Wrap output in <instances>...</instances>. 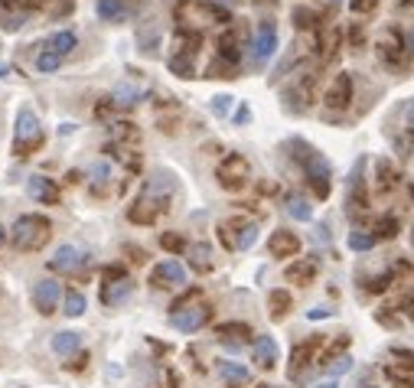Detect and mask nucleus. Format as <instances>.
Returning a JSON list of instances; mask_svg holds the SVG:
<instances>
[{"instance_id": "nucleus-6", "label": "nucleus", "mask_w": 414, "mask_h": 388, "mask_svg": "<svg viewBox=\"0 0 414 388\" xmlns=\"http://www.w3.org/2000/svg\"><path fill=\"white\" fill-rule=\"evenodd\" d=\"M215 177H219V186L222 189H242V186L248 183V177H252V167H248V160L242 157V153H228L225 160L219 163V170H215Z\"/></svg>"}, {"instance_id": "nucleus-10", "label": "nucleus", "mask_w": 414, "mask_h": 388, "mask_svg": "<svg viewBox=\"0 0 414 388\" xmlns=\"http://www.w3.org/2000/svg\"><path fill=\"white\" fill-rule=\"evenodd\" d=\"M59 294H62V287L59 281H40V284L33 287V307L42 313V317H49V313H56V307H59Z\"/></svg>"}, {"instance_id": "nucleus-27", "label": "nucleus", "mask_w": 414, "mask_h": 388, "mask_svg": "<svg viewBox=\"0 0 414 388\" xmlns=\"http://www.w3.org/2000/svg\"><path fill=\"white\" fill-rule=\"evenodd\" d=\"M137 102H141V88H134V85H118L111 92V105H118V108H134Z\"/></svg>"}, {"instance_id": "nucleus-50", "label": "nucleus", "mask_w": 414, "mask_h": 388, "mask_svg": "<svg viewBox=\"0 0 414 388\" xmlns=\"http://www.w3.org/2000/svg\"><path fill=\"white\" fill-rule=\"evenodd\" d=\"M411 242H414V232H411Z\"/></svg>"}, {"instance_id": "nucleus-11", "label": "nucleus", "mask_w": 414, "mask_h": 388, "mask_svg": "<svg viewBox=\"0 0 414 388\" xmlns=\"http://www.w3.org/2000/svg\"><path fill=\"white\" fill-rule=\"evenodd\" d=\"M173 329L179 333H196V329H203L209 323V307H189V310H173L170 317Z\"/></svg>"}, {"instance_id": "nucleus-18", "label": "nucleus", "mask_w": 414, "mask_h": 388, "mask_svg": "<svg viewBox=\"0 0 414 388\" xmlns=\"http://www.w3.org/2000/svg\"><path fill=\"white\" fill-rule=\"evenodd\" d=\"M313 85H317V76L313 72H304V76L297 78V85H290L288 92H284V98L288 102H300V111H307V105H310V98H313Z\"/></svg>"}, {"instance_id": "nucleus-44", "label": "nucleus", "mask_w": 414, "mask_h": 388, "mask_svg": "<svg viewBox=\"0 0 414 388\" xmlns=\"http://www.w3.org/2000/svg\"><path fill=\"white\" fill-rule=\"evenodd\" d=\"M330 307H317V310H310V313H307V317H310V320H323V317H330Z\"/></svg>"}, {"instance_id": "nucleus-7", "label": "nucleus", "mask_w": 414, "mask_h": 388, "mask_svg": "<svg viewBox=\"0 0 414 388\" xmlns=\"http://www.w3.org/2000/svg\"><path fill=\"white\" fill-rule=\"evenodd\" d=\"M375 46H379V59L385 62L389 69H398V66H401L408 42H405V36H401V30H398V26H385Z\"/></svg>"}, {"instance_id": "nucleus-39", "label": "nucleus", "mask_w": 414, "mask_h": 388, "mask_svg": "<svg viewBox=\"0 0 414 388\" xmlns=\"http://www.w3.org/2000/svg\"><path fill=\"white\" fill-rule=\"evenodd\" d=\"M294 23L300 26V30H310V26L317 23V13H313V10H304V7H297V10H294Z\"/></svg>"}, {"instance_id": "nucleus-4", "label": "nucleus", "mask_w": 414, "mask_h": 388, "mask_svg": "<svg viewBox=\"0 0 414 388\" xmlns=\"http://www.w3.org/2000/svg\"><path fill=\"white\" fill-rule=\"evenodd\" d=\"M42 143V127L40 118H36L33 108H20L17 111V131H13V153L17 157H26V153Z\"/></svg>"}, {"instance_id": "nucleus-8", "label": "nucleus", "mask_w": 414, "mask_h": 388, "mask_svg": "<svg viewBox=\"0 0 414 388\" xmlns=\"http://www.w3.org/2000/svg\"><path fill=\"white\" fill-rule=\"evenodd\" d=\"M349 102H353V76H349V72H339V76L333 78V85L326 88V98H323V105H326V118L336 114V111H346Z\"/></svg>"}, {"instance_id": "nucleus-9", "label": "nucleus", "mask_w": 414, "mask_h": 388, "mask_svg": "<svg viewBox=\"0 0 414 388\" xmlns=\"http://www.w3.org/2000/svg\"><path fill=\"white\" fill-rule=\"evenodd\" d=\"M274 49H278V26L271 23V20H264V23L258 26V33H254V42H252L254 62H258V66L268 62L271 56H274Z\"/></svg>"}, {"instance_id": "nucleus-14", "label": "nucleus", "mask_w": 414, "mask_h": 388, "mask_svg": "<svg viewBox=\"0 0 414 388\" xmlns=\"http://www.w3.org/2000/svg\"><path fill=\"white\" fill-rule=\"evenodd\" d=\"M268 252L274 254V258H294V254L300 252V238H297L294 232H288V228H278V232L268 238Z\"/></svg>"}, {"instance_id": "nucleus-32", "label": "nucleus", "mask_w": 414, "mask_h": 388, "mask_svg": "<svg viewBox=\"0 0 414 388\" xmlns=\"http://www.w3.org/2000/svg\"><path fill=\"white\" fill-rule=\"evenodd\" d=\"M375 170H379V186H382V189H391V186H395V180H398L395 167H391L389 160H379V163H375Z\"/></svg>"}, {"instance_id": "nucleus-24", "label": "nucleus", "mask_w": 414, "mask_h": 388, "mask_svg": "<svg viewBox=\"0 0 414 388\" xmlns=\"http://www.w3.org/2000/svg\"><path fill=\"white\" fill-rule=\"evenodd\" d=\"M78 264V248L76 245H62L59 252L49 258V268L59 271V274H66V271H72Z\"/></svg>"}, {"instance_id": "nucleus-49", "label": "nucleus", "mask_w": 414, "mask_h": 388, "mask_svg": "<svg viewBox=\"0 0 414 388\" xmlns=\"http://www.w3.org/2000/svg\"><path fill=\"white\" fill-rule=\"evenodd\" d=\"M258 388H271V385H258Z\"/></svg>"}, {"instance_id": "nucleus-37", "label": "nucleus", "mask_w": 414, "mask_h": 388, "mask_svg": "<svg viewBox=\"0 0 414 388\" xmlns=\"http://www.w3.org/2000/svg\"><path fill=\"white\" fill-rule=\"evenodd\" d=\"M23 23H26V13H4V20H0V30H4V33H17Z\"/></svg>"}, {"instance_id": "nucleus-30", "label": "nucleus", "mask_w": 414, "mask_h": 388, "mask_svg": "<svg viewBox=\"0 0 414 388\" xmlns=\"http://www.w3.org/2000/svg\"><path fill=\"white\" fill-rule=\"evenodd\" d=\"M288 212H290V216H294L297 222H310V216H313L310 203H307L304 196H290V203H288Z\"/></svg>"}, {"instance_id": "nucleus-5", "label": "nucleus", "mask_w": 414, "mask_h": 388, "mask_svg": "<svg viewBox=\"0 0 414 388\" xmlns=\"http://www.w3.org/2000/svg\"><path fill=\"white\" fill-rule=\"evenodd\" d=\"M300 151H304V153H297V160L304 163L307 180H310L313 193L320 196V199H326V196H330V163L323 160L317 151H310L307 143H300Z\"/></svg>"}, {"instance_id": "nucleus-2", "label": "nucleus", "mask_w": 414, "mask_h": 388, "mask_svg": "<svg viewBox=\"0 0 414 388\" xmlns=\"http://www.w3.org/2000/svg\"><path fill=\"white\" fill-rule=\"evenodd\" d=\"M177 20L183 30L193 26L199 33V26H209V23H232L228 10L215 0H179L177 4Z\"/></svg>"}, {"instance_id": "nucleus-22", "label": "nucleus", "mask_w": 414, "mask_h": 388, "mask_svg": "<svg viewBox=\"0 0 414 388\" xmlns=\"http://www.w3.org/2000/svg\"><path fill=\"white\" fill-rule=\"evenodd\" d=\"M187 254H189V268H196V271H212V245H206V242H196V245H189L187 248Z\"/></svg>"}, {"instance_id": "nucleus-34", "label": "nucleus", "mask_w": 414, "mask_h": 388, "mask_svg": "<svg viewBox=\"0 0 414 388\" xmlns=\"http://www.w3.org/2000/svg\"><path fill=\"white\" fill-rule=\"evenodd\" d=\"M160 245L163 248H167V252H187V238H183V235H177V232H163V235H160Z\"/></svg>"}, {"instance_id": "nucleus-31", "label": "nucleus", "mask_w": 414, "mask_h": 388, "mask_svg": "<svg viewBox=\"0 0 414 388\" xmlns=\"http://www.w3.org/2000/svg\"><path fill=\"white\" fill-rule=\"evenodd\" d=\"M268 300H271V313H274V317H284V313H288L290 294H284V290H271Z\"/></svg>"}, {"instance_id": "nucleus-15", "label": "nucleus", "mask_w": 414, "mask_h": 388, "mask_svg": "<svg viewBox=\"0 0 414 388\" xmlns=\"http://www.w3.org/2000/svg\"><path fill=\"white\" fill-rule=\"evenodd\" d=\"M26 193L33 196L36 203H46V206L59 203V189H56V183L49 177H30L26 180Z\"/></svg>"}, {"instance_id": "nucleus-48", "label": "nucleus", "mask_w": 414, "mask_h": 388, "mask_svg": "<svg viewBox=\"0 0 414 388\" xmlns=\"http://www.w3.org/2000/svg\"><path fill=\"white\" fill-rule=\"evenodd\" d=\"M222 4H235V0H222Z\"/></svg>"}, {"instance_id": "nucleus-17", "label": "nucleus", "mask_w": 414, "mask_h": 388, "mask_svg": "<svg viewBox=\"0 0 414 388\" xmlns=\"http://www.w3.org/2000/svg\"><path fill=\"white\" fill-rule=\"evenodd\" d=\"M131 294H134V281L121 278V281H114V284H105L102 287V304L105 307H118V304H124Z\"/></svg>"}, {"instance_id": "nucleus-35", "label": "nucleus", "mask_w": 414, "mask_h": 388, "mask_svg": "<svg viewBox=\"0 0 414 388\" xmlns=\"http://www.w3.org/2000/svg\"><path fill=\"white\" fill-rule=\"evenodd\" d=\"M59 62H62V56L59 52H40V59H36V69H40V72H56V69H59Z\"/></svg>"}, {"instance_id": "nucleus-28", "label": "nucleus", "mask_w": 414, "mask_h": 388, "mask_svg": "<svg viewBox=\"0 0 414 388\" xmlns=\"http://www.w3.org/2000/svg\"><path fill=\"white\" fill-rule=\"evenodd\" d=\"M167 69H170V72H173V76H179V78H193V76H196L193 56H177V52H170Z\"/></svg>"}, {"instance_id": "nucleus-41", "label": "nucleus", "mask_w": 414, "mask_h": 388, "mask_svg": "<svg viewBox=\"0 0 414 388\" xmlns=\"http://www.w3.org/2000/svg\"><path fill=\"white\" fill-rule=\"evenodd\" d=\"M349 7H353V13H372L379 0H349Z\"/></svg>"}, {"instance_id": "nucleus-19", "label": "nucleus", "mask_w": 414, "mask_h": 388, "mask_svg": "<svg viewBox=\"0 0 414 388\" xmlns=\"http://www.w3.org/2000/svg\"><path fill=\"white\" fill-rule=\"evenodd\" d=\"M317 349H320V336L307 339V343H297L294 353H290V375H300V369H304V365H310V359H313V353H317Z\"/></svg>"}, {"instance_id": "nucleus-36", "label": "nucleus", "mask_w": 414, "mask_h": 388, "mask_svg": "<svg viewBox=\"0 0 414 388\" xmlns=\"http://www.w3.org/2000/svg\"><path fill=\"white\" fill-rule=\"evenodd\" d=\"M372 245H375V235H365V232H353L349 235V248L353 252H369Z\"/></svg>"}, {"instance_id": "nucleus-3", "label": "nucleus", "mask_w": 414, "mask_h": 388, "mask_svg": "<svg viewBox=\"0 0 414 388\" xmlns=\"http://www.w3.org/2000/svg\"><path fill=\"white\" fill-rule=\"evenodd\" d=\"M49 232H52V225L46 216H20L13 222V228H10V242L20 252H40L49 242Z\"/></svg>"}, {"instance_id": "nucleus-20", "label": "nucleus", "mask_w": 414, "mask_h": 388, "mask_svg": "<svg viewBox=\"0 0 414 388\" xmlns=\"http://www.w3.org/2000/svg\"><path fill=\"white\" fill-rule=\"evenodd\" d=\"M254 363L261 369H274V363H278V343L271 336L254 339Z\"/></svg>"}, {"instance_id": "nucleus-26", "label": "nucleus", "mask_w": 414, "mask_h": 388, "mask_svg": "<svg viewBox=\"0 0 414 388\" xmlns=\"http://www.w3.org/2000/svg\"><path fill=\"white\" fill-rule=\"evenodd\" d=\"M76 33H69V30H59V33H52L49 40H46V49L49 52H59V56H66V52L76 49Z\"/></svg>"}, {"instance_id": "nucleus-40", "label": "nucleus", "mask_w": 414, "mask_h": 388, "mask_svg": "<svg viewBox=\"0 0 414 388\" xmlns=\"http://www.w3.org/2000/svg\"><path fill=\"white\" fill-rule=\"evenodd\" d=\"M228 105H232V98H228V95H215L209 108H212V114H219V118H222V114H228Z\"/></svg>"}, {"instance_id": "nucleus-38", "label": "nucleus", "mask_w": 414, "mask_h": 388, "mask_svg": "<svg viewBox=\"0 0 414 388\" xmlns=\"http://www.w3.org/2000/svg\"><path fill=\"white\" fill-rule=\"evenodd\" d=\"M88 177H92L95 186H102V183H108L111 180V167L108 163H92V167H88Z\"/></svg>"}, {"instance_id": "nucleus-33", "label": "nucleus", "mask_w": 414, "mask_h": 388, "mask_svg": "<svg viewBox=\"0 0 414 388\" xmlns=\"http://www.w3.org/2000/svg\"><path fill=\"white\" fill-rule=\"evenodd\" d=\"M215 336H242V339H248L252 336V329H248L245 323H219V327H215Z\"/></svg>"}, {"instance_id": "nucleus-21", "label": "nucleus", "mask_w": 414, "mask_h": 388, "mask_svg": "<svg viewBox=\"0 0 414 388\" xmlns=\"http://www.w3.org/2000/svg\"><path fill=\"white\" fill-rule=\"evenodd\" d=\"M49 346L56 355H76L78 349H82V336L72 333V329H66V333H56V336H52Z\"/></svg>"}, {"instance_id": "nucleus-16", "label": "nucleus", "mask_w": 414, "mask_h": 388, "mask_svg": "<svg viewBox=\"0 0 414 388\" xmlns=\"http://www.w3.org/2000/svg\"><path fill=\"white\" fill-rule=\"evenodd\" d=\"M215 372H219V379L225 382L228 388H242L248 385V379H252V372L245 369L242 363H228V359H222L219 365H215Z\"/></svg>"}, {"instance_id": "nucleus-12", "label": "nucleus", "mask_w": 414, "mask_h": 388, "mask_svg": "<svg viewBox=\"0 0 414 388\" xmlns=\"http://www.w3.org/2000/svg\"><path fill=\"white\" fill-rule=\"evenodd\" d=\"M150 284L153 287H179V284H187V268L179 261H163L153 268L150 274Z\"/></svg>"}, {"instance_id": "nucleus-45", "label": "nucleus", "mask_w": 414, "mask_h": 388, "mask_svg": "<svg viewBox=\"0 0 414 388\" xmlns=\"http://www.w3.org/2000/svg\"><path fill=\"white\" fill-rule=\"evenodd\" d=\"M248 118H252V111H248V108H245V105H242V108H238V111H235V121H238V124H245V121H248Z\"/></svg>"}, {"instance_id": "nucleus-42", "label": "nucleus", "mask_w": 414, "mask_h": 388, "mask_svg": "<svg viewBox=\"0 0 414 388\" xmlns=\"http://www.w3.org/2000/svg\"><path fill=\"white\" fill-rule=\"evenodd\" d=\"M398 232V222L395 219H382L379 222V238H391Z\"/></svg>"}, {"instance_id": "nucleus-47", "label": "nucleus", "mask_w": 414, "mask_h": 388, "mask_svg": "<svg viewBox=\"0 0 414 388\" xmlns=\"http://www.w3.org/2000/svg\"><path fill=\"white\" fill-rule=\"evenodd\" d=\"M401 7H414V0H401Z\"/></svg>"}, {"instance_id": "nucleus-1", "label": "nucleus", "mask_w": 414, "mask_h": 388, "mask_svg": "<svg viewBox=\"0 0 414 388\" xmlns=\"http://www.w3.org/2000/svg\"><path fill=\"white\" fill-rule=\"evenodd\" d=\"M173 193H177L173 180H170L167 173H153V177L144 183L141 196H137V203L127 209V219L137 222V225H153L163 212H170V199H173Z\"/></svg>"}, {"instance_id": "nucleus-25", "label": "nucleus", "mask_w": 414, "mask_h": 388, "mask_svg": "<svg viewBox=\"0 0 414 388\" xmlns=\"http://www.w3.org/2000/svg\"><path fill=\"white\" fill-rule=\"evenodd\" d=\"M313 274H317V261H313V258L310 261H307V258L304 261H294L288 268V281H294V284H310Z\"/></svg>"}, {"instance_id": "nucleus-51", "label": "nucleus", "mask_w": 414, "mask_h": 388, "mask_svg": "<svg viewBox=\"0 0 414 388\" xmlns=\"http://www.w3.org/2000/svg\"><path fill=\"white\" fill-rule=\"evenodd\" d=\"M333 4H336V0H333Z\"/></svg>"}, {"instance_id": "nucleus-29", "label": "nucleus", "mask_w": 414, "mask_h": 388, "mask_svg": "<svg viewBox=\"0 0 414 388\" xmlns=\"http://www.w3.org/2000/svg\"><path fill=\"white\" fill-rule=\"evenodd\" d=\"M85 310H88V300H85V294H78V290H66V304H62V313H66V317H82Z\"/></svg>"}, {"instance_id": "nucleus-43", "label": "nucleus", "mask_w": 414, "mask_h": 388, "mask_svg": "<svg viewBox=\"0 0 414 388\" xmlns=\"http://www.w3.org/2000/svg\"><path fill=\"white\" fill-rule=\"evenodd\" d=\"M391 355H395V359H401V365H408V369H414V353L411 349H391Z\"/></svg>"}, {"instance_id": "nucleus-23", "label": "nucleus", "mask_w": 414, "mask_h": 388, "mask_svg": "<svg viewBox=\"0 0 414 388\" xmlns=\"http://www.w3.org/2000/svg\"><path fill=\"white\" fill-rule=\"evenodd\" d=\"M95 13H98L105 23H118V20L127 17V7H124V0H98V4H95Z\"/></svg>"}, {"instance_id": "nucleus-13", "label": "nucleus", "mask_w": 414, "mask_h": 388, "mask_svg": "<svg viewBox=\"0 0 414 388\" xmlns=\"http://www.w3.org/2000/svg\"><path fill=\"white\" fill-rule=\"evenodd\" d=\"M160 42H163V33H160V23H157V20L137 23V49L144 52V56H157Z\"/></svg>"}, {"instance_id": "nucleus-46", "label": "nucleus", "mask_w": 414, "mask_h": 388, "mask_svg": "<svg viewBox=\"0 0 414 388\" xmlns=\"http://www.w3.org/2000/svg\"><path fill=\"white\" fill-rule=\"evenodd\" d=\"M313 388H336V382H320V385H313Z\"/></svg>"}]
</instances>
